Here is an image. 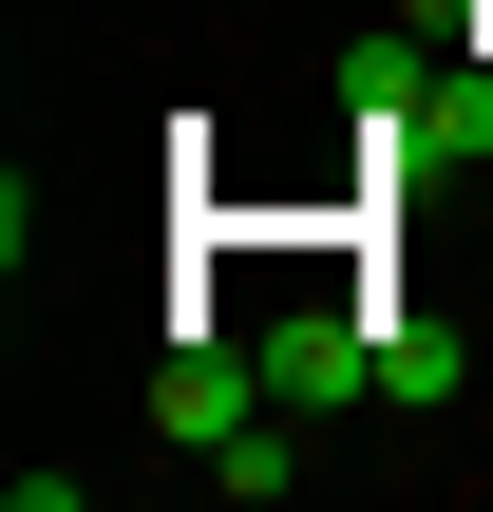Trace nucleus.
Instances as JSON below:
<instances>
[{
	"instance_id": "1",
	"label": "nucleus",
	"mask_w": 493,
	"mask_h": 512,
	"mask_svg": "<svg viewBox=\"0 0 493 512\" xmlns=\"http://www.w3.org/2000/svg\"><path fill=\"white\" fill-rule=\"evenodd\" d=\"M266 418H285V380H266V342H171V361H152V437H171L190 475H209L228 437H266Z\"/></svg>"
},
{
	"instance_id": "2",
	"label": "nucleus",
	"mask_w": 493,
	"mask_h": 512,
	"mask_svg": "<svg viewBox=\"0 0 493 512\" xmlns=\"http://www.w3.org/2000/svg\"><path fill=\"white\" fill-rule=\"evenodd\" d=\"M247 342H266L285 418H342V399H380V323H361V304H266Z\"/></svg>"
},
{
	"instance_id": "4",
	"label": "nucleus",
	"mask_w": 493,
	"mask_h": 512,
	"mask_svg": "<svg viewBox=\"0 0 493 512\" xmlns=\"http://www.w3.org/2000/svg\"><path fill=\"white\" fill-rule=\"evenodd\" d=\"M209 494H304V418H266V437H228V456H209Z\"/></svg>"
},
{
	"instance_id": "3",
	"label": "nucleus",
	"mask_w": 493,
	"mask_h": 512,
	"mask_svg": "<svg viewBox=\"0 0 493 512\" xmlns=\"http://www.w3.org/2000/svg\"><path fill=\"white\" fill-rule=\"evenodd\" d=\"M456 399V342L437 323H380V418H437Z\"/></svg>"
}]
</instances>
